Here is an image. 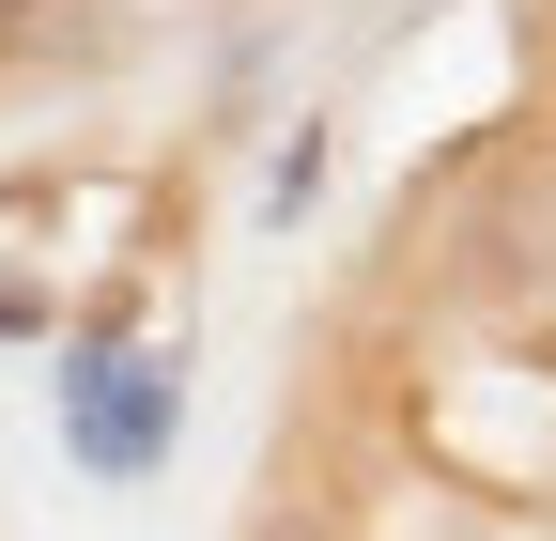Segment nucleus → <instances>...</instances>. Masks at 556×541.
Returning a JSON list of instances; mask_svg holds the SVG:
<instances>
[{"label":"nucleus","instance_id":"1","mask_svg":"<svg viewBox=\"0 0 556 541\" xmlns=\"http://www.w3.org/2000/svg\"><path fill=\"white\" fill-rule=\"evenodd\" d=\"M62 449H78L93 480H155L170 464V356L124 341V325H93V341L62 356Z\"/></svg>","mask_w":556,"mask_h":541},{"label":"nucleus","instance_id":"2","mask_svg":"<svg viewBox=\"0 0 556 541\" xmlns=\"http://www.w3.org/2000/svg\"><path fill=\"white\" fill-rule=\"evenodd\" d=\"M0 32H16V47H78L93 0H0Z\"/></svg>","mask_w":556,"mask_h":541}]
</instances>
